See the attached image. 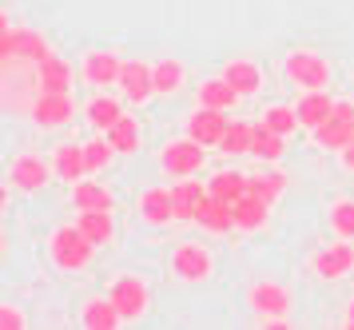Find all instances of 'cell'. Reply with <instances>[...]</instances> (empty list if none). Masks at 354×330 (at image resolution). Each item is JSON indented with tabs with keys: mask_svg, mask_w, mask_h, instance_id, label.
Instances as JSON below:
<instances>
[{
	"mask_svg": "<svg viewBox=\"0 0 354 330\" xmlns=\"http://www.w3.org/2000/svg\"><path fill=\"white\" fill-rule=\"evenodd\" d=\"M52 172H56V179H64V183H80L84 175H88L84 143H60L52 152Z\"/></svg>",
	"mask_w": 354,
	"mask_h": 330,
	"instance_id": "cell-15",
	"label": "cell"
},
{
	"mask_svg": "<svg viewBox=\"0 0 354 330\" xmlns=\"http://www.w3.org/2000/svg\"><path fill=\"white\" fill-rule=\"evenodd\" d=\"M112 156H115V147H112V140H108V136H104V140L84 143V159H88V172H104V167L112 163Z\"/></svg>",
	"mask_w": 354,
	"mask_h": 330,
	"instance_id": "cell-35",
	"label": "cell"
},
{
	"mask_svg": "<svg viewBox=\"0 0 354 330\" xmlns=\"http://www.w3.org/2000/svg\"><path fill=\"white\" fill-rule=\"evenodd\" d=\"M354 271V247L351 239H338L335 247H322L315 255V275L319 279H342V275H351Z\"/></svg>",
	"mask_w": 354,
	"mask_h": 330,
	"instance_id": "cell-11",
	"label": "cell"
},
{
	"mask_svg": "<svg viewBox=\"0 0 354 330\" xmlns=\"http://www.w3.org/2000/svg\"><path fill=\"white\" fill-rule=\"evenodd\" d=\"M227 124H231V120H227V111L203 108V104H199V111H192V120H187V136H192L195 143H203V147H219Z\"/></svg>",
	"mask_w": 354,
	"mask_h": 330,
	"instance_id": "cell-8",
	"label": "cell"
},
{
	"mask_svg": "<svg viewBox=\"0 0 354 330\" xmlns=\"http://www.w3.org/2000/svg\"><path fill=\"white\" fill-rule=\"evenodd\" d=\"M263 120H267L274 131H283V136H290L295 127L303 124V120H299V108H287V104H274V108H267V116H263Z\"/></svg>",
	"mask_w": 354,
	"mask_h": 330,
	"instance_id": "cell-36",
	"label": "cell"
},
{
	"mask_svg": "<svg viewBox=\"0 0 354 330\" xmlns=\"http://www.w3.org/2000/svg\"><path fill=\"white\" fill-rule=\"evenodd\" d=\"M120 116H124V108H120V100H112V95H96L88 104V124L96 127V131H108Z\"/></svg>",
	"mask_w": 354,
	"mask_h": 330,
	"instance_id": "cell-31",
	"label": "cell"
},
{
	"mask_svg": "<svg viewBox=\"0 0 354 330\" xmlns=\"http://www.w3.org/2000/svg\"><path fill=\"white\" fill-rule=\"evenodd\" d=\"M330 116H335V100L326 95V88H310V92L299 100V120H303V127H310V131L319 124H326Z\"/></svg>",
	"mask_w": 354,
	"mask_h": 330,
	"instance_id": "cell-18",
	"label": "cell"
},
{
	"mask_svg": "<svg viewBox=\"0 0 354 330\" xmlns=\"http://www.w3.org/2000/svg\"><path fill=\"white\" fill-rule=\"evenodd\" d=\"M24 327V315L17 306H0V330H20Z\"/></svg>",
	"mask_w": 354,
	"mask_h": 330,
	"instance_id": "cell-37",
	"label": "cell"
},
{
	"mask_svg": "<svg viewBox=\"0 0 354 330\" xmlns=\"http://www.w3.org/2000/svg\"><path fill=\"white\" fill-rule=\"evenodd\" d=\"M108 140L120 156H136L140 152V124L131 120V116H120L112 127H108Z\"/></svg>",
	"mask_w": 354,
	"mask_h": 330,
	"instance_id": "cell-27",
	"label": "cell"
},
{
	"mask_svg": "<svg viewBox=\"0 0 354 330\" xmlns=\"http://www.w3.org/2000/svg\"><path fill=\"white\" fill-rule=\"evenodd\" d=\"M351 127L354 124H346V120H326V124H319L315 127V143L319 147H326V152H342V147H351Z\"/></svg>",
	"mask_w": 354,
	"mask_h": 330,
	"instance_id": "cell-29",
	"label": "cell"
},
{
	"mask_svg": "<svg viewBox=\"0 0 354 330\" xmlns=\"http://www.w3.org/2000/svg\"><path fill=\"white\" fill-rule=\"evenodd\" d=\"M52 175L56 172H52L40 156H20L17 163H12V175H8V179H12L17 191H28V195H32V191H40L44 183H48Z\"/></svg>",
	"mask_w": 354,
	"mask_h": 330,
	"instance_id": "cell-13",
	"label": "cell"
},
{
	"mask_svg": "<svg viewBox=\"0 0 354 330\" xmlns=\"http://www.w3.org/2000/svg\"><path fill=\"white\" fill-rule=\"evenodd\" d=\"M112 191L100 187V183H88V179H80L76 187H72V207L76 211H112Z\"/></svg>",
	"mask_w": 354,
	"mask_h": 330,
	"instance_id": "cell-23",
	"label": "cell"
},
{
	"mask_svg": "<svg viewBox=\"0 0 354 330\" xmlns=\"http://www.w3.org/2000/svg\"><path fill=\"white\" fill-rule=\"evenodd\" d=\"M247 191L251 195H263L267 203H274L283 191H287V175L283 172H259V175H247Z\"/></svg>",
	"mask_w": 354,
	"mask_h": 330,
	"instance_id": "cell-32",
	"label": "cell"
},
{
	"mask_svg": "<svg viewBox=\"0 0 354 330\" xmlns=\"http://www.w3.org/2000/svg\"><path fill=\"white\" fill-rule=\"evenodd\" d=\"M44 56H52L48 52V40L40 36V32L32 28H8L4 24V32H0V60L4 64H40Z\"/></svg>",
	"mask_w": 354,
	"mask_h": 330,
	"instance_id": "cell-2",
	"label": "cell"
},
{
	"mask_svg": "<svg viewBox=\"0 0 354 330\" xmlns=\"http://www.w3.org/2000/svg\"><path fill=\"white\" fill-rule=\"evenodd\" d=\"M207 191H211V195H219V199H227V203H239L243 195H247V175L219 172V175H211Z\"/></svg>",
	"mask_w": 354,
	"mask_h": 330,
	"instance_id": "cell-30",
	"label": "cell"
},
{
	"mask_svg": "<svg viewBox=\"0 0 354 330\" xmlns=\"http://www.w3.org/2000/svg\"><path fill=\"white\" fill-rule=\"evenodd\" d=\"M120 88H124L128 104H144L147 95H156V64L128 60L124 72H120Z\"/></svg>",
	"mask_w": 354,
	"mask_h": 330,
	"instance_id": "cell-7",
	"label": "cell"
},
{
	"mask_svg": "<svg viewBox=\"0 0 354 330\" xmlns=\"http://www.w3.org/2000/svg\"><path fill=\"white\" fill-rule=\"evenodd\" d=\"M342 159H346V167L354 172V143H351V147H342Z\"/></svg>",
	"mask_w": 354,
	"mask_h": 330,
	"instance_id": "cell-39",
	"label": "cell"
},
{
	"mask_svg": "<svg viewBox=\"0 0 354 330\" xmlns=\"http://www.w3.org/2000/svg\"><path fill=\"white\" fill-rule=\"evenodd\" d=\"M251 140H255V124H243V120H231L219 140V152L223 156H247L251 152Z\"/></svg>",
	"mask_w": 354,
	"mask_h": 330,
	"instance_id": "cell-28",
	"label": "cell"
},
{
	"mask_svg": "<svg viewBox=\"0 0 354 330\" xmlns=\"http://www.w3.org/2000/svg\"><path fill=\"white\" fill-rule=\"evenodd\" d=\"M108 299L115 302V311L124 315V322H131V318H144L147 302H151V291H147L144 279H136V275H120V279L108 286Z\"/></svg>",
	"mask_w": 354,
	"mask_h": 330,
	"instance_id": "cell-3",
	"label": "cell"
},
{
	"mask_svg": "<svg viewBox=\"0 0 354 330\" xmlns=\"http://www.w3.org/2000/svg\"><path fill=\"white\" fill-rule=\"evenodd\" d=\"M267 219H271V203L263 199V195H243L239 203H235V227H243V231H259V227H267Z\"/></svg>",
	"mask_w": 354,
	"mask_h": 330,
	"instance_id": "cell-19",
	"label": "cell"
},
{
	"mask_svg": "<svg viewBox=\"0 0 354 330\" xmlns=\"http://www.w3.org/2000/svg\"><path fill=\"white\" fill-rule=\"evenodd\" d=\"M140 215H144V223H151V227L171 223L176 219V199H171V191L147 187L144 195H140Z\"/></svg>",
	"mask_w": 354,
	"mask_h": 330,
	"instance_id": "cell-16",
	"label": "cell"
},
{
	"mask_svg": "<svg viewBox=\"0 0 354 330\" xmlns=\"http://www.w3.org/2000/svg\"><path fill=\"white\" fill-rule=\"evenodd\" d=\"M203 195H207L203 183H195V179H179L176 187H171V199H176V219L192 223L195 211H199V203H203Z\"/></svg>",
	"mask_w": 354,
	"mask_h": 330,
	"instance_id": "cell-21",
	"label": "cell"
},
{
	"mask_svg": "<svg viewBox=\"0 0 354 330\" xmlns=\"http://www.w3.org/2000/svg\"><path fill=\"white\" fill-rule=\"evenodd\" d=\"M199 104H203V108L227 111V108H235V104H239V92L231 88V80H227V76L203 80V84H199Z\"/></svg>",
	"mask_w": 354,
	"mask_h": 330,
	"instance_id": "cell-24",
	"label": "cell"
},
{
	"mask_svg": "<svg viewBox=\"0 0 354 330\" xmlns=\"http://www.w3.org/2000/svg\"><path fill=\"white\" fill-rule=\"evenodd\" d=\"M183 64L179 60H160L156 64V92L160 95H171V92H179L183 88Z\"/></svg>",
	"mask_w": 354,
	"mask_h": 330,
	"instance_id": "cell-33",
	"label": "cell"
},
{
	"mask_svg": "<svg viewBox=\"0 0 354 330\" xmlns=\"http://www.w3.org/2000/svg\"><path fill=\"white\" fill-rule=\"evenodd\" d=\"M92 251H96V243L84 235L80 227H56L52 239H48L52 263L60 271H68V275H76V271L88 267V263H92Z\"/></svg>",
	"mask_w": 354,
	"mask_h": 330,
	"instance_id": "cell-1",
	"label": "cell"
},
{
	"mask_svg": "<svg viewBox=\"0 0 354 330\" xmlns=\"http://www.w3.org/2000/svg\"><path fill=\"white\" fill-rule=\"evenodd\" d=\"M251 152H255L259 159L274 163V159H283V152H287V136H283V131H274L267 120H259V124H255V140H251Z\"/></svg>",
	"mask_w": 354,
	"mask_h": 330,
	"instance_id": "cell-20",
	"label": "cell"
},
{
	"mask_svg": "<svg viewBox=\"0 0 354 330\" xmlns=\"http://www.w3.org/2000/svg\"><path fill=\"white\" fill-rule=\"evenodd\" d=\"M330 231L338 239H351L354 243V203L351 199H342V203L330 207Z\"/></svg>",
	"mask_w": 354,
	"mask_h": 330,
	"instance_id": "cell-34",
	"label": "cell"
},
{
	"mask_svg": "<svg viewBox=\"0 0 354 330\" xmlns=\"http://www.w3.org/2000/svg\"><path fill=\"white\" fill-rule=\"evenodd\" d=\"M80 322L88 330H115L120 322H124V315L115 311L112 299H104V302H88V306H84V315H80Z\"/></svg>",
	"mask_w": 354,
	"mask_h": 330,
	"instance_id": "cell-26",
	"label": "cell"
},
{
	"mask_svg": "<svg viewBox=\"0 0 354 330\" xmlns=\"http://www.w3.org/2000/svg\"><path fill=\"white\" fill-rule=\"evenodd\" d=\"M211 251L207 247H199V243H183V247H176V255H171V271H176V279H183V283H203L211 275Z\"/></svg>",
	"mask_w": 354,
	"mask_h": 330,
	"instance_id": "cell-6",
	"label": "cell"
},
{
	"mask_svg": "<svg viewBox=\"0 0 354 330\" xmlns=\"http://www.w3.org/2000/svg\"><path fill=\"white\" fill-rule=\"evenodd\" d=\"M76 227H80L84 235L96 243V247H108V243H112V235H115L112 211H80V215H76Z\"/></svg>",
	"mask_w": 354,
	"mask_h": 330,
	"instance_id": "cell-22",
	"label": "cell"
},
{
	"mask_svg": "<svg viewBox=\"0 0 354 330\" xmlns=\"http://www.w3.org/2000/svg\"><path fill=\"white\" fill-rule=\"evenodd\" d=\"M72 100H68V92H40L32 104V124L40 127H64L68 120H72Z\"/></svg>",
	"mask_w": 354,
	"mask_h": 330,
	"instance_id": "cell-10",
	"label": "cell"
},
{
	"mask_svg": "<svg viewBox=\"0 0 354 330\" xmlns=\"http://www.w3.org/2000/svg\"><path fill=\"white\" fill-rule=\"evenodd\" d=\"M346 327L354 330V299H351V306H346Z\"/></svg>",
	"mask_w": 354,
	"mask_h": 330,
	"instance_id": "cell-40",
	"label": "cell"
},
{
	"mask_svg": "<svg viewBox=\"0 0 354 330\" xmlns=\"http://www.w3.org/2000/svg\"><path fill=\"white\" fill-rule=\"evenodd\" d=\"M195 223L203 227V231H211V235H223V231H231L235 227V203H227V199H219V195H203V203H199V211H195Z\"/></svg>",
	"mask_w": 354,
	"mask_h": 330,
	"instance_id": "cell-12",
	"label": "cell"
},
{
	"mask_svg": "<svg viewBox=\"0 0 354 330\" xmlns=\"http://www.w3.org/2000/svg\"><path fill=\"white\" fill-rule=\"evenodd\" d=\"M247 302H251V311L259 318H287L290 315V295H287V286H279V283H255Z\"/></svg>",
	"mask_w": 354,
	"mask_h": 330,
	"instance_id": "cell-9",
	"label": "cell"
},
{
	"mask_svg": "<svg viewBox=\"0 0 354 330\" xmlns=\"http://www.w3.org/2000/svg\"><path fill=\"white\" fill-rule=\"evenodd\" d=\"M223 76L231 80V88L239 95H255L259 88H263V72H259V64H251V60H231L223 68Z\"/></svg>",
	"mask_w": 354,
	"mask_h": 330,
	"instance_id": "cell-25",
	"label": "cell"
},
{
	"mask_svg": "<svg viewBox=\"0 0 354 330\" xmlns=\"http://www.w3.org/2000/svg\"><path fill=\"white\" fill-rule=\"evenodd\" d=\"M351 143H354V127H351Z\"/></svg>",
	"mask_w": 354,
	"mask_h": 330,
	"instance_id": "cell-41",
	"label": "cell"
},
{
	"mask_svg": "<svg viewBox=\"0 0 354 330\" xmlns=\"http://www.w3.org/2000/svg\"><path fill=\"white\" fill-rule=\"evenodd\" d=\"M36 84H40V92H68L72 88V64L64 56H44L36 64Z\"/></svg>",
	"mask_w": 354,
	"mask_h": 330,
	"instance_id": "cell-17",
	"label": "cell"
},
{
	"mask_svg": "<svg viewBox=\"0 0 354 330\" xmlns=\"http://www.w3.org/2000/svg\"><path fill=\"white\" fill-rule=\"evenodd\" d=\"M120 72H124V60L115 52H88L84 56V80L92 88H108V84H120Z\"/></svg>",
	"mask_w": 354,
	"mask_h": 330,
	"instance_id": "cell-14",
	"label": "cell"
},
{
	"mask_svg": "<svg viewBox=\"0 0 354 330\" xmlns=\"http://www.w3.org/2000/svg\"><path fill=\"white\" fill-rule=\"evenodd\" d=\"M283 68H287V80H295L299 88H326V80H330V64L322 60L319 52H290L287 60H283Z\"/></svg>",
	"mask_w": 354,
	"mask_h": 330,
	"instance_id": "cell-4",
	"label": "cell"
},
{
	"mask_svg": "<svg viewBox=\"0 0 354 330\" xmlns=\"http://www.w3.org/2000/svg\"><path fill=\"white\" fill-rule=\"evenodd\" d=\"M160 163H163V172L176 175V179H192V175L203 167V143H195L192 136H187V140L167 143L163 156H160Z\"/></svg>",
	"mask_w": 354,
	"mask_h": 330,
	"instance_id": "cell-5",
	"label": "cell"
},
{
	"mask_svg": "<svg viewBox=\"0 0 354 330\" xmlns=\"http://www.w3.org/2000/svg\"><path fill=\"white\" fill-rule=\"evenodd\" d=\"M335 120H346V124H354V104H346V100H335Z\"/></svg>",
	"mask_w": 354,
	"mask_h": 330,
	"instance_id": "cell-38",
	"label": "cell"
}]
</instances>
